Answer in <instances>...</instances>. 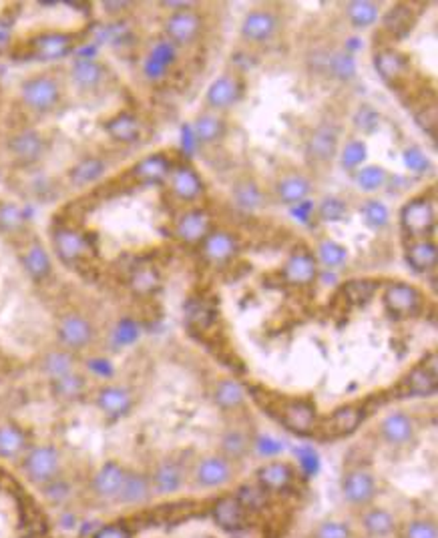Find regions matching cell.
I'll return each mask as SVG.
<instances>
[{"label": "cell", "mask_w": 438, "mask_h": 538, "mask_svg": "<svg viewBox=\"0 0 438 538\" xmlns=\"http://www.w3.org/2000/svg\"><path fill=\"white\" fill-rule=\"evenodd\" d=\"M151 498H153V488H151L149 474L139 470H127L117 502H121L123 507H143Z\"/></svg>", "instance_id": "28"}, {"label": "cell", "mask_w": 438, "mask_h": 538, "mask_svg": "<svg viewBox=\"0 0 438 538\" xmlns=\"http://www.w3.org/2000/svg\"><path fill=\"white\" fill-rule=\"evenodd\" d=\"M346 215H348V203L340 197H326L318 205V217L322 221H342Z\"/></svg>", "instance_id": "49"}, {"label": "cell", "mask_w": 438, "mask_h": 538, "mask_svg": "<svg viewBox=\"0 0 438 538\" xmlns=\"http://www.w3.org/2000/svg\"><path fill=\"white\" fill-rule=\"evenodd\" d=\"M310 538H358L350 522L342 518H324L312 528Z\"/></svg>", "instance_id": "42"}, {"label": "cell", "mask_w": 438, "mask_h": 538, "mask_svg": "<svg viewBox=\"0 0 438 538\" xmlns=\"http://www.w3.org/2000/svg\"><path fill=\"white\" fill-rule=\"evenodd\" d=\"M252 444H254V438L247 430L229 426V428H225V432L219 438V454L235 464H239L242 460L247 458V454L252 450Z\"/></svg>", "instance_id": "30"}, {"label": "cell", "mask_w": 438, "mask_h": 538, "mask_svg": "<svg viewBox=\"0 0 438 538\" xmlns=\"http://www.w3.org/2000/svg\"><path fill=\"white\" fill-rule=\"evenodd\" d=\"M247 400L246 388L235 378H222L215 382L214 404L222 412H237Z\"/></svg>", "instance_id": "34"}, {"label": "cell", "mask_w": 438, "mask_h": 538, "mask_svg": "<svg viewBox=\"0 0 438 538\" xmlns=\"http://www.w3.org/2000/svg\"><path fill=\"white\" fill-rule=\"evenodd\" d=\"M374 289H378V284L372 282V279H352L350 284L344 287V294L354 304H362V302H368L372 297Z\"/></svg>", "instance_id": "51"}, {"label": "cell", "mask_w": 438, "mask_h": 538, "mask_svg": "<svg viewBox=\"0 0 438 538\" xmlns=\"http://www.w3.org/2000/svg\"><path fill=\"white\" fill-rule=\"evenodd\" d=\"M296 476V466L288 460H269L257 468L256 484L267 494H279L294 486Z\"/></svg>", "instance_id": "15"}, {"label": "cell", "mask_w": 438, "mask_h": 538, "mask_svg": "<svg viewBox=\"0 0 438 538\" xmlns=\"http://www.w3.org/2000/svg\"><path fill=\"white\" fill-rule=\"evenodd\" d=\"M53 390L56 396H61V398H76V396H81V392L85 390V380L79 376V374H69V376H64V378H59V380L53 382Z\"/></svg>", "instance_id": "50"}, {"label": "cell", "mask_w": 438, "mask_h": 538, "mask_svg": "<svg viewBox=\"0 0 438 538\" xmlns=\"http://www.w3.org/2000/svg\"><path fill=\"white\" fill-rule=\"evenodd\" d=\"M316 261L322 264L328 269H338L348 261V249L342 243L334 241V239H324L318 243V257Z\"/></svg>", "instance_id": "43"}, {"label": "cell", "mask_w": 438, "mask_h": 538, "mask_svg": "<svg viewBox=\"0 0 438 538\" xmlns=\"http://www.w3.org/2000/svg\"><path fill=\"white\" fill-rule=\"evenodd\" d=\"M346 16L356 29H368L380 19V6L370 0H352L346 4Z\"/></svg>", "instance_id": "38"}, {"label": "cell", "mask_w": 438, "mask_h": 538, "mask_svg": "<svg viewBox=\"0 0 438 538\" xmlns=\"http://www.w3.org/2000/svg\"><path fill=\"white\" fill-rule=\"evenodd\" d=\"M382 302L390 316L396 319H408V317H417L418 314H422L427 299L417 285L407 284V282H392L386 285Z\"/></svg>", "instance_id": "11"}, {"label": "cell", "mask_w": 438, "mask_h": 538, "mask_svg": "<svg viewBox=\"0 0 438 538\" xmlns=\"http://www.w3.org/2000/svg\"><path fill=\"white\" fill-rule=\"evenodd\" d=\"M374 66L380 79H384L388 85L398 86L408 79L410 59L408 54L396 51L394 46H382L374 53Z\"/></svg>", "instance_id": "21"}, {"label": "cell", "mask_w": 438, "mask_h": 538, "mask_svg": "<svg viewBox=\"0 0 438 538\" xmlns=\"http://www.w3.org/2000/svg\"><path fill=\"white\" fill-rule=\"evenodd\" d=\"M402 161H404L407 169L410 171V173H414V175H424V173H428V169H430V161H428L427 155L422 153V149L417 147V145L404 149Z\"/></svg>", "instance_id": "52"}, {"label": "cell", "mask_w": 438, "mask_h": 538, "mask_svg": "<svg viewBox=\"0 0 438 538\" xmlns=\"http://www.w3.org/2000/svg\"><path fill=\"white\" fill-rule=\"evenodd\" d=\"M356 518L364 538H390L398 532L400 527V520L394 512L378 504H370L358 510Z\"/></svg>", "instance_id": "13"}, {"label": "cell", "mask_w": 438, "mask_h": 538, "mask_svg": "<svg viewBox=\"0 0 438 538\" xmlns=\"http://www.w3.org/2000/svg\"><path fill=\"white\" fill-rule=\"evenodd\" d=\"M354 181L358 185V189L366 191V193H374V191L382 189L388 181V171L380 165H366L356 169Z\"/></svg>", "instance_id": "44"}, {"label": "cell", "mask_w": 438, "mask_h": 538, "mask_svg": "<svg viewBox=\"0 0 438 538\" xmlns=\"http://www.w3.org/2000/svg\"><path fill=\"white\" fill-rule=\"evenodd\" d=\"M366 153H368V147H366L362 139H350L344 145L342 153H340V163H342L344 169H358L364 163V159H366Z\"/></svg>", "instance_id": "47"}, {"label": "cell", "mask_w": 438, "mask_h": 538, "mask_svg": "<svg viewBox=\"0 0 438 538\" xmlns=\"http://www.w3.org/2000/svg\"><path fill=\"white\" fill-rule=\"evenodd\" d=\"M242 96H244V81L234 73H224L209 85L205 93V103L214 113H217L237 105Z\"/></svg>", "instance_id": "18"}, {"label": "cell", "mask_w": 438, "mask_h": 538, "mask_svg": "<svg viewBox=\"0 0 438 538\" xmlns=\"http://www.w3.org/2000/svg\"><path fill=\"white\" fill-rule=\"evenodd\" d=\"M56 334L59 339L69 352H79V349L89 348L95 339V327L79 314H66L59 319L56 324Z\"/></svg>", "instance_id": "17"}, {"label": "cell", "mask_w": 438, "mask_h": 538, "mask_svg": "<svg viewBox=\"0 0 438 538\" xmlns=\"http://www.w3.org/2000/svg\"><path fill=\"white\" fill-rule=\"evenodd\" d=\"M167 185L173 197H177L183 203H193L205 193L201 175L189 165H173L171 173L167 177Z\"/></svg>", "instance_id": "22"}, {"label": "cell", "mask_w": 438, "mask_h": 538, "mask_svg": "<svg viewBox=\"0 0 438 538\" xmlns=\"http://www.w3.org/2000/svg\"><path fill=\"white\" fill-rule=\"evenodd\" d=\"M133 406V392L127 386L111 384L101 388L96 394V408L109 418H121L131 410Z\"/></svg>", "instance_id": "29"}, {"label": "cell", "mask_w": 438, "mask_h": 538, "mask_svg": "<svg viewBox=\"0 0 438 538\" xmlns=\"http://www.w3.org/2000/svg\"><path fill=\"white\" fill-rule=\"evenodd\" d=\"M201 29H204V19L193 9L171 12V16L165 21L167 41L175 46H187L195 43L197 36L201 34Z\"/></svg>", "instance_id": "19"}, {"label": "cell", "mask_w": 438, "mask_h": 538, "mask_svg": "<svg viewBox=\"0 0 438 538\" xmlns=\"http://www.w3.org/2000/svg\"><path fill=\"white\" fill-rule=\"evenodd\" d=\"M417 418L404 410H392L378 422V438L392 450H404L417 440Z\"/></svg>", "instance_id": "10"}, {"label": "cell", "mask_w": 438, "mask_h": 538, "mask_svg": "<svg viewBox=\"0 0 438 538\" xmlns=\"http://www.w3.org/2000/svg\"><path fill=\"white\" fill-rule=\"evenodd\" d=\"M101 127L107 133V137L113 139L115 143L131 145V143L139 141L141 131H143V123H141V119L135 115V113H131V111H119L115 115L105 119Z\"/></svg>", "instance_id": "26"}, {"label": "cell", "mask_w": 438, "mask_h": 538, "mask_svg": "<svg viewBox=\"0 0 438 538\" xmlns=\"http://www.w3.org/2000/svg\"><path fill=\"white\" fill-rule=\"evenodd\" d=\"M171 169L173 161L165 153H153L133 163L125 173L129 175V179L137 183L139 187H149V185H161L163 181H167Z\"/></svg>", "instance_id": "14"}, {"label": "cell", "mask_w": 438, "mask_h": 538, "mask_svg": "<svg viewBox=\"0 0 438 538\" xmlns=\"http://www.w3.org/2000/svg\"><path fill=\"white\" fill-rule=\"evenodd\" d=\"M43 372L51 380H59L75 372V356L69 349H53L43 358Z\"/></svg>", "instance_id": "39"}, {"label": "cell", "mask_w": 438, "mask_h": 538, "mask_svg": "<svg viewBox=\"0 0 438 538\" xmlns=\"http://www.w3.org/2000/svg\"><path fill=\"white\" fill-rule=\"evenodd\" d=\"M125 474H127V468L119 462H107L103 464L99 470H96L95 478L91 482V490L96 498L101 500H117L119 492H121V486H123V480H125Z\"/></svg>", "instance_id": "27"}, {"label": "cell", "mask_w": 438, "mask_h": 538, "mask_svg": "<svg viewBox=\"0 0 438 538\" xmlns=\"http://www.w3.org/2000/svg\"><path fill=\"white\" fill-rule=\"evenodd\" d=\"M414 22H417V14L412 11V6L407 4V2H400V4H394L390 11L386 12L384 19H382V29L390 39L400 41L412 31Z\"/></svg>", "instance_id": "35"}, {"label": "cell", "mask_w": 438, "mask_h": 538, "mask_svg": "<svg viewBox=\"0 0 438 538\" xmlns=\"http://www.w3.org/2000/svg\"><path fill=\"white\" fill-rule=\"evenodd\" d=\"M175 44L169 41H159L151 49L149 56L145 61V74L149 79H159L167 73V69L175 63Z\"/></svg>", "instance_id": "37"}, {"label": "cell", "mask_w": 438, "mask_h": 538, "mask_svg": "<svg viewBox=\"0 0 438 538\" xmlns=\"http://www.w3.org/2000/svg\"><path fill=\"white\" fill-rule=\"evenodd\" d=\"M29 446L26 434L16 424H2L0 426V458L14 460L24 454Z\"/></svg>", "instance_id": "36"}, {"label": "cell", "mask_w": 438, "mask_h": 538, "mask_svg": "<svg viewBox=\"0 0 438 538\" xmlns=\"http://www.w3.org/2000/svg\"><path fill=\"white\" fill-rule=\"evenodd\" d=\"M378 480L374 472L366 466H352L342 474L340 480V494L342 500L352 508V510H362V508L374 504L378 496Z\"/></svg>", "instance_id": "5"}, {"label": "cell", "mask_w": 438, "mask_h": 538, "mask_svg": "<svg viewBox=\"0 0 438 538\" xmlns=\"http://www.w3.org/2000/svg\"><path fill=\"white\" fill-rule=\"evenodd\" d=\"M237 466L219 452L199 456L189 468V484L201 490H219L229 486L237 476Z\"/></svg>", "instance_id": "2"}, {"label": "cell", "mask_w": 438, "mask_h": 538, "mask_svg": "<svg viewBox=\"0 0 438 538\" xmlns=\"http://www.w3.org/2000/svg\"><path fill=\"white\" fill-rule=\"evenodd\" d=\"M292 213L298 217L299 221H308L312 217V213H314V203L312 201H302V203H298V205H294V209H292Z\"/></svg>", "instance_id": "55"}, {"label": "cell", "mask_w": 438, "mask_h": 538, "mask_svg": "<svg viewBox=\"0 0 438 538\" xmlns=\"http://www.w3.org/2000/svg\"><path fill=\"white\" fill-rule=\"evenodd\" d=\"M161 6H165V9H171L173 12H179V11H187V9H193V2H181V0H177V2H161Z\"/></svg>", "instance_id": "56"}, {"label": "cell", "mask_w": 438, "mask_h": 538, "mask_svg": "<svg viewBox=\"0 0 438 538\" xmlns=\"http://www.w3.org/2000/svg\"><path fill=\"white\" fill-rule=\"evenodd\" d=\"M234 199L246 211L264 207V191L254 179H242L234 185Z\"/></svg>", "instance_id": "40"}, {"label": "cell", "mask_w": 438, "mask_h": 538, "mask_svg": "<svg viewBox=\"0 0 438 538\" xmlns=\"http://www.w3.org/2000/svg\"><path fill=\"white\" fill-rule=\"evenodd\" d=\"M328 64H330V73L338 81H350L356 76V59L352 56V53H346V51L334 53Z\"/></svg>", "instance_id": "48"}, {"label": "cell", "mask_w": 438, "mask_h": 538, "mask_svg": "<svg viewBox=\"0 0 438 538\" xmlns=\"http://www.w3.org/2000/svg\"><path fill=\"white\" fill-rule=\"evenodd\" d=\"M189 468L181 458H163L155 468L151 470L149 480L153 488V496L157 498H171L179 494L185 484L189 482Z\"/></svg>", "instance_id": "8"}, {"label": "cell", "mask_w": 438, "mask_h": 538, "mask_svg": "<svg viewBox=\"0 0 438 538\" xmlns=\"http://www.w3.org/2000/svg\"><path fill=\"white\" fill-rule=\"evenodd\" d=\"M404 259L418 274L432 272L438 264L437 243L430 241V239H414V241H410L407 245V249H404Z\"/></svg>", "instance_id": "33"}, {"label": "cell", "mask_w": 438, "mask_h": 538, "mask_svg": "<svg viewBox=\"0 0 438 538\" xmlns=\"http://www.w3.org/2000/svg\"><path fill=\"white\" fill-rule=\"evenodd\" d=\"M191 135L195 139V143L215 145V143L224 141V137L227 135V123L217 113H214V111L201 113V115L193 121Z\"/></svg>", "instance_id": "32"}, {"label": "cell", "mask_w": 438, "mask_h": 538, "mask_svg": "<svg viewBox=\"0 0 438 538\" xmlns=\"http://www.w3.org/2000/svg\"><path fill=\"white\" fill-rule=\"evenodd\" d=\"M362 217L370 229H382L390 221V211L382 201L366 199L362 205Z\"/></svg>", "instance_id": "46"}, {"label": "cell", "mask_w": 438, "mask_h": 538, "mask_svg": "<svg viewBox=\"0 0 438 538\" xmlns=\"http://www.w3.org/2000/svg\"><path fill=\"white\" fill-rule=\"evenodd\" d=\"M235 498L242 502V507L246 508L247 512H257V510H264L267 504V498L269 494L264 492L257 484H244L237 488V492H234Z\"/></svg>", "instance_id": "45"}, {"label": "cell", "mask_w": 438, "mask_h": 538, "mask_svg": "<svg viewBox=\"0 0 438 538\" xmlns=\"http://www.w3.org/2000/svg\"><path fill=\"white\" fill-rule=\"evenodd\" d=\"M93 538H133L131 537V532H129V528L125 524H105V527H101L95 532V537Z\"/></svg>", "instance_id": "54"}, {"label": "cell", "mask_w": 438, "mask_h": 538, "mask_svg": "<svg viewBox=\"0 0 438 538\" xmlns=\"http://www.w3.org/2000/svg\"><path fill=\"white\" fill-rule=\"evenodd\" d=\"M438 390V369L437 354H428L422 362L408 372L402 380L396 384L398 398H428L434 396Z\"/></svg>", "instance_id": "6"}, {"label": "cell", "mask_w": 438, "mask_h": 538, "mask_svg": "<svg viewBox=\"0 0 438 538\" xmlns=\"http://www.w3.org/2000/svg\"><path fill=\"white\" fill-rule=\"evenodd\" d=\"M312 193V181L302 173H288L276 183V199L284 205H298L308 199Z\"/></svg>", "instance_id": "31"}, {"label": "cell", "mask_w": 438, "mask_h": 538, "mask_svg": "<svg viewBox=\"0 0 438 538\" xmlns=\"http://www.w3.org/2000/svg\"><path fill=\"white\" fill-rule=\"evenodd\" d=\"M247 512L246 508L242 507V502L235 498V494H224L215 500L214 508H211V518L217 527L227 532H237L246 527Z\"/></svg>", "instance_id": "24"}, {"label": "cell", "mask_w": 438, "mask_h": 538, "mask_svg": "<svg viewBox=\"0 0 438 538\" xmlns=\"http://www.w3.org/2000/svg\"><path fill=\"white\" fill-rule=\"evenodd\" d=\"M209 231H211V215L205 209H199V207L183 211L177 217L175 227H173L175 237L181 243H187V245L201 243L209 235Z\"/></svg>", "instance_id": "20"}, {"label": "cell", "mask_w": 438, "mask_h": 538, "mask_svg": "<svg viewBox=\"0 0 438 538\" xmlns=\"http://www.w3.org/2000/svg\"><path fill=\"white\" fill-rule=\"evenodd\" d=\"M318 267L320 265L316 261V255L312 254L308 247H296L282 267V277L286 284L306 287L316 282Z\"/></svg>", "instance_id": "16"}, {"label": "cell", "mask_w": 438, "mask_h": 538, "mask_svg": "<svg viewBox=\"0 0 438 538\" xmlns=\"http://www.w3.org/2000/svg\"><path fill=\"white\" fill-rule=\"evenodd\" d=\"M398 538H438V527L434 518L414 517L400 522L398 527Z\"/></svg>", "instance_id": "41"}, {"label": "cell", "mask_w": 438, "mask_h": 538, "mask_svg": "<svg viewBox=\"0 0 438 538\" xmlns=\"http://www.w3.org/2000/svg\"><path fill=\"white\" fill-rule=\"evenodd\" d=\"M266 408L286 430L294 432L296 436L306 438V436L316 434L320 414L316 410V404L312 398L276 394V396H272V400L267 402Z\"/></svg>", "instance_id": "1"}, {"label": "cell", "mask_w": 438, "mask_h": 538, "mask_svg": "<svg viewBox=\"0 0 438 538\" xmlns=\"http://www.w3.org/2000/svg\"><path fill=\"white\" fill-rule=\"evenodd\" d=\"M278 16L266 9L249 11L242 21V36L247 43H266L278 31Z\"/></svg>", "instance_id": "25"}, {"label": "cell", "mask_w": 438, "mask_h": 538, "mask_svg": "<svg viewBox=\"0 0 438 538\" xmlns=\"http://www.w3.org/2000/svg\"><path fill=\"white\" fill-rule=\"evenodd\" d=\"M400 227L412 239H428L437 227L434 203L424 195L408 199L400 209Z\"/></svg>", "instance_id": "9"}, {"label": "cell", "mask_w": 438, "mask_h": 538, "mask_svg": "<svg viewBox=\"0 0 438 538\" xmlns=\"http://www.w3.org/2000/svg\"><path fill=\"white\" fill-rule=\"evenodd\" d=\"M340 147V127L334 121H322L306 143V157L312 165H330Z\"/></svg>", "instance_id": "12"}, {"label": "cell", "mask_w": 438, "mask_h": 538, "mask_svg": "<svg viewBox=\"0 0 438 538\" xmlns=\"http://www.w3.org/2000/svg\"><path fill=\"white\" fill-rule=\"evenodd\" d=\"M189 324L193 327H197V329H207V327L214 324L215 319V312L214 307H209L204 302H199V304H195L193 307H189Z\"/></svg>", "instance_id": "53"}, {"label": "cell", "mask_w": 438, "mask_h": 538, "mask_svg": "<svg viewBox=\"0 0 438 538\" xmlns=\"http://www.w3.org/2000/svg\"><path fill=\"white\" fill-rule=\"evenodd\" d=\"M368 408L364 402H352L344 404L340 408L332 410L326 418H320L318 428H316V438L326 440V442H336L352 436L366 420Z\"/></svg>", "instance_id": "3"}, {"label": "cell", "mask_w": 438, "mask_h": 538, "mask_svg": "<svg viewBox=\"0 0 438 538\" xmlns=\"http://www.w3.org/2000/svg\"><path fill=\"white\" fill-rule=\"evenodd\" d=\"M61 452L51 444L34 446L22 458V470L32 484L46 486L61 474Z\"/></svg>", "instance_id": "7"}, {"label": "cell", "mask_w": 438, "mask_h": 538, "mask_svg": "<svg viewBox=\"0 0 438 538\" xmlns=\"http://www.w3.org/2000/svg\"><path fill=\"white\" fill-rule=\"evenodd\" d=\"M201 254L214 265H222L232 261L239 254V241L237 237L224 229H211L209 235L201 241Z\"/></svg>", "instance_id": "23"}, {"label": "cell", "mask_w": 438, "mask_h": 538, "mask_svg": "<svg viewBox=\"0 0 438 538\" xmlns=\"http://www.w3.org/2000/svg\"><path fill=\"white\" fill-rule=\"evenodd\" d=\"M19 96H21L22 105L31 109L32 113L46 115V113H53L54 109L59 106L61 96H63V89H61V83L54 79L53 74H32V76H29L26 81L21 83Z\"/></svg>", "instance_id": "4"}]
</instances>
